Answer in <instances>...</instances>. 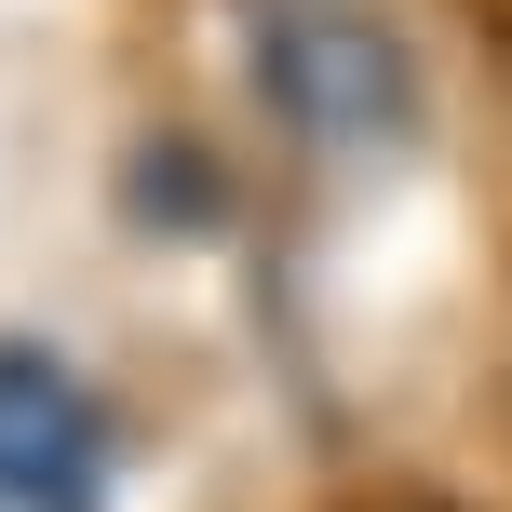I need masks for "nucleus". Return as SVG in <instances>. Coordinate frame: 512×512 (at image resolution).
<instances>
[{"label": "nucleus", "mask_w": 512, "mask_h": 512, "mask_svg": "<svg viewBox=\"0 0 512 512\" xmlns=\"http://www.w3.org/2000/svg\"><path fill=\"white\" fill-rule=\"evenodd\" d=\"M108 432L95 378L54 364L41 337H0V512H108Z\"/></svg>", "instance_id": "f03ea898"}, {"label": "nucleus", "mask_w": 512, "mask_h": 512, "mask_svg": "<svg viewBox=\"0 0 512 512\" xmlns=\"http://www.w3.org/2000/svg\"><path fill=\"white\" fill-rule=\"evenodd\" d=\"M256 95H270V122H297L337 162L405 149V122H418V68L364 0H283V14H256Z\"/></svg>", "instance_id": "f257e3e1"}, {"label": "nucleus", "mask_w": 512, "mask_h": 512, "mask_svg": "<svg viewBox=\"0 0 512 512\" xmlns=\"http://www.w3.org/2000/svg\"><path fill=\"white\" fill-rule=\"evenodd\" d=\"M135 216H149L162 243H203L216 216H230V176H216V162H189L176 135H162V149L135 162Z\"/></svg>", "instance_id": "7ed1b4c3"}, {"label": "nucleus", "mask_w": 512, "mask_h": 512, "mask_svg": "<svg viewBox=\"0 0 512 512\" xmlns=\"http://www.w3.org/2000/svg\"><path fill=\"white\" fill-rule=\"evenodd\" d=\"M337 512H472V499H445V486H351Z\"/></svg>", "instance_id": "20e7f679"}]
</instances>
